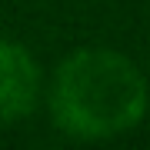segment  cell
<instances>
[{"instance_id": "2", "label": "cell", "mask_w": 150, "mask_h": 150, "mask_svg": "<svg viewBox=\"0 0 150 150\" xmlns=\"http://www.w3.org/2000/svg\"><path fill=\"white\" fill-rule=\"evenodd\" d=\"M37 93V70L23 50L0 43V120L30 110Z\"/></svg>"}, {"instance_id": "1", "label": "cell", "mask_w": 150, "mask_h": 150, "mask_svg": "<svg viewBox=\"0 0 150 150\" xmlns=\"http://www.w3.org/2000/svg\"><path fill=\"white\" fill-rule=\"evenodd\" d=\"M147 107L144 77L127 57L110 50H83L57 74L54 113L67 134L110 137L134 127Z\"/></svg>"}]
</instances>
